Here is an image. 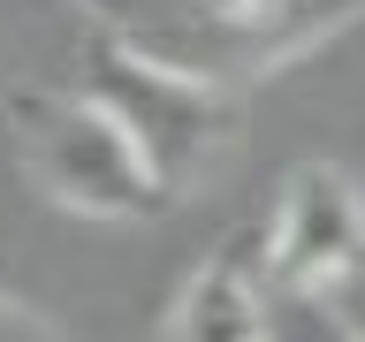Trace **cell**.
Returning a JSON list of instances; mask_svg holds the SVG:
<instances>
[{"mask_svg": "<svg viewBox=\"0 0 365 342\" xmlns=\"http://www.w3.org/2000/svg\"><path fill=\"white\" fill-rule=\"evenodd\" d=\"M99 38L213 91H244L365 23V0H68Z\"/></svg>", "mask_w": 365, "mask_h": 342, "instance_id": "6da1fadb", "label": "cell"}, {"mask_svg": "<svg viewBox=\"0 0 365 342\" xmlns=\"http://www.w3.org/2000/svg\"><path fill=\"white\" fill-rule=\"evenodd\" d=\"M0 114H8V137H16V167L68 213H84V221H153V213L175 205V190L137 152V137L84 84H16L0 99Z\"/></svg>", "mask_w": 365, "mask_h": 342, "instance_id": "7a4b0ae2", "label": "cell"}, {"mask_svg": "<svg viewBox=\"0 0 365 342\" xmlns=\"http://www.w3.org/2000/svg\"><path fill=\"white\" fill-rule=\"evenodd\" d=\"M84 91L99 107L137 137V152L153 160V175L190 198L198 182L221 175V160L236 152V91H213L198 76H182V68H160L130 46H114L91 31V53H84Z\"/></svg>", "mask_w": 365, "mask_h": 342, "instance_id": "3957f363", "label": "cell"}, {"mask_svg": "<svg viewBox=\"0 0 365 342\" xmlns=\"http://www.w3.org/2000/svg\"><path fill=\"white\" fill-rule=\"evenodd\" d=\"M267 289H304V296H350L365 289V190L327 160H304L282 182L274 221L259 228Z\"/></svg>", "mask_w": 365, "mask_h": 342, "instance_id": "277c9868", "label": "cell"}, {"mask_svg": "<svg viewBox=\"0 0 365 342\" xmlns=\"http://www.w3.org/2000/svg\"><path fill=\"white\" fill-rule=\"evenodd\" d=\"M160 342H274L267 335V259L259 236H228L168 304Z\"/></svg>", "mask_w": 365, "mask_h": 342, "instance_id": "5b68a950", "label": "cell"}, {"mask_svg": "<svg viewBox=\"0 0 365 342\" xmlns=\"http://www.w3.org/2000/svg\"><path fill=\"white\" fill-rule=\"evenodd\" d=\"M267 335L274 342H365V327H358V312L342 296L267 289Z\"/></svg>", "mask_w": 365, "mask_h": 342, "instance_id": "8992f818", "label": "cell"}, {"mask_svg": "<svg viewBox=\"0 0 365 342\" xmlns=\"http://www.w3.org/2000/svg\"><path fill=\"white\" fill-rule=\"evenodd\" d=\"M0 342H68V335H61L46 312L16 304V296H0Z\"/></svg>", "mask_w": 365, "mask_h": 342, "instance_id": "52a82bcc", "label": "cell"}, {"mask_svg": "<svg viewBox=\"0 0 365 342\" xmlns=\"http://www.w3.org/2000/svg\"><path fill=\"white\" fill-rule=\"evenodd\" d=\"M342 304H350V312H358V327H365V289H350V296H342Z\"/></svg>", "mask_w": 365, "mask_h": 342, "instance_id": "ba28073f", "label": "cell"}]
</instances>
